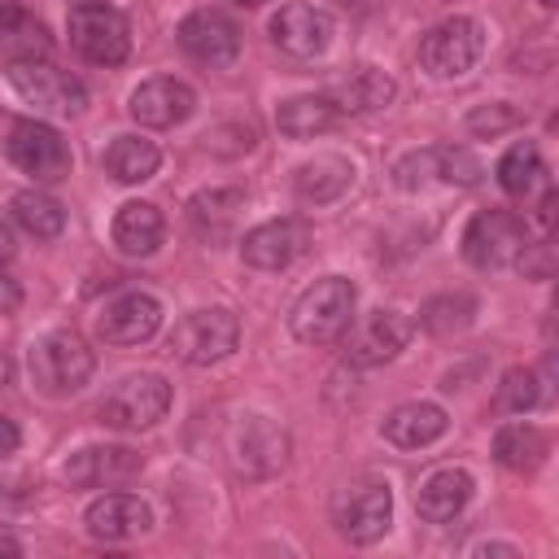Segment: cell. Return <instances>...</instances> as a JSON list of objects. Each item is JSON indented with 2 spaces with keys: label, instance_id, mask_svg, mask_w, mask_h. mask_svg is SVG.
<instances>
[{
  "label": "cell",
  "instance_id": "1",
  "mask_svg": "<svg viewBox=\"0 0 559 559\" xmlns=\"http://www.w3.org/2000/svg\"><path fill=\"white\" fill-rule=\"evenodd\" d=\"M354 306H358V288L345 275H323L293 301L288 328L301 345H332L354 323Z\"/></svg>",
  "mask_w": 559,
  "mask_h": 559
},
{
  "label": "cell",
  "instance_id": "2",
  "mask_svg": "<svg viewBox=\"0 0 559 559\" xmlns=\"http://www.w3.org/2000/svg\"><path fill=\"white\" fill-rule=\"evenodd\" d=\"M96 371V358L79 332H48L31 345V380L48 397H70L79 393Z\"/></svg>",
  "mask_w": 559,
  "mask_h": 559
},
{
  "label": "cell",
  "instance_id": "3",
  "mask_svg": "<svg viewBox=\"0 0 559 559\" xmlns=\"http://www.w3.org/2000/svg\"><path fill=\"white\" fill-rule=\"evenodd\" d=\"M170 411V384L157 371H135L122 376L105 402H100V424L114 432H144L153 424H162Z\"/></svg>",
  "mask_w": 559,
  "mask_h": 559
},
{
  "label": "cell",
  "instance_id": "4",
  "mask_svg": "<svg viewBox=\"0 0 559 559\" xmlns=\"http://www.w3.org/2000/svg\"><path fill=\"white\" fill-rule=\"evenodd\" d=\"M170 354L188 367H210L218 358H227L236 345H240V319L227 310V306H205V310H192L183 314L175 328H170Z\"/></svg>",
  "mask_w": 559,
  "mask_h": 559
},
{
  "label": "cell",
  "instance_id": "5",
  "mask_svg": "<svg viewBox=\"0 0 559 559\" xmlns=\"http://www.w3.org/2000/svg\"><path fill=\"white\" fill-rule=\"evenodd\" d=\"M66 31H70V48L92 66H118L131 52V26L109 0L105 4H74L66 17Z\"/></svg>",
  "mask_w": 559,
  "mask_h": 559
},
{
  "label": "cell",
  "instance_id": "6",
  "mask_svg": "<svg viewBox=\"0 0 559 559\" xmlns=\"http://www.w3.org/2000/svg\"><path fill=\"white\" fill-rule=\"evenodd\" d=\"M9 83L26 105L52 118H74L87 105V87L70 70H57L52 61H9Z\"/></svg>",
  "mask_w": 559,
  "mask_h": 559
},
{
  "label": "cell",
  "instance_id": "7",
  "mask_svg": "<svg viewBox=\"0 0 559 559\" xmlns=\"http://www.w3.org/2000/svg\"><path fill=\"white\" fill-rule=\"evenodd\" d=\"M4 153L9 162L31 175L35 183H57L70 175V144L61 140V131L52 122H39V118H22L9 127V140H4Z\"/></svg>",
  "mask_w": 559,
  "mask_h": 559
},
{
  "label": "cell",
  "instance_id": "8",
  "mask_svg": "<svg viewBox=\"0 0 559 559\" xmlns=\"http://www.w3.org/2000/svg\"><path fill=\"white\" fill-rule=\"evenodd\" d=\"M393 520V493L384 480H354L332 498V524L345 542L371 546L389 533Z\"/></svg>",
  "mask_w": 559,
  "mask_h": 559
},
{
  "label": "cell",
  "instance_id": "9",
  "mask_svg": "<svg viewBox=\"0 0 559 559\" xmlns=\"http://www.w3.org/2000/svg\"><path fill=\"white\" fill-rule=\"evenodd\" d=\"M485 52V26L476 17H445L419 39V66L432 79L467 74Z\"/></svg>",
  "mask_w": 559,
  "mask_h": 559
},
{
  "label": "cell",
  "instance_id": "10",
  "mask_svg": "<svg viewBox=\"0 0 559 559\" xmlns=\"http://www.w3.org/2000/svg\"><path fill=\"white\" fill-rule=\"evenodd\" d=\"M524 245H528L524 218L511 210H476L463 227V258L476 271H493V266L515 262V253Z\"/></svg>",
  "mask_w": 559,
  "mask_h": 559
},
{
  "label": "cell",
  "instance_id": "11",
  "mask_svg": "<svg viewBox=\"0 0 559 559\" xmlns=\"http://www.w3.org/2000/svg\"><path fill=\"white\" fill-rule=\"evenodd\" d=\"M411 332H415V323L406 314H397V310H371L358 328L354 323L345 328V336H341L345 341V358L354 367H380V362H389V358H397L406 349Z\"/></svg>",
  "mask_w": 559,
  "mask_h": 559
},
{
  "label": "cell",
  "instance_id": "12",
  "mask_svg": "<svg viewBox=\"0 0 559 559\" xmlns=\"http://www.w3.org/2000/svg\"><path fill=\"white\" fill-rule=\"evenodd\" d=\"M175 39H179V48H183L192 61H201V66H227V61H236V52H240V26H236V17H227L223 9H192V13L179 22Z\"/></svg>",
  "mask_w": 559,
  "mask_h": 559
},
{
  "label": "cell",
  "instance_id": "13",
  "mask_svg": "<svg viewBox=\"0 0 559 559\" xmlns=\"http://www.w3.org/2000/svg\"><path fill=\"white\" fill-rule=\"evenodd\" d=\"M310 249V227L301 218H271L258 223L253 231H245L240 240V258L253 271H284L293 266L301 253Z\"/></svg>",
  "mask_w": 559,
  "mask_h": 559
},
{
  "label": "cell",
  "instance_id": "14",
  "mask_svg": "<svg viewBox=\"0 0 559 559\" xmlns=\"http://www.w3.org/2000/svg\"><path fill=\"white\" fill-rule=\"evenodd\" d=\"M144 472V459L131 445H83L66 459L61 476L74 489H114Z\"/></svg>",
  "mask_w": 559,
  "mask_h": 559
},
{
  "label": "cell",
  "instance_id": "15",
  "mask_svg": "<svg viewBox=\"0 0 559 559\" xmlns=\"http://www.w3.org/2000/svg\"><path fill=\"white\" fill-rule=\"evenodd\" d=\"M332 17L323 13V9H314V4H280L275 13H271V39H275V48L280 52H288V57H297V61H310V57H319L328 44H332Z\"/></svg>",
  "mask_w": 559,
  "mask_h": 559
},
{
  "label": "cell",
  "instance_id": "16",
  "mask_svg": "<svg viewBox=\"0 0 559 559\" xmlns=\"http://www.w3.org/2000/svg\"><path fill=\"white\" fill-rule=\"evenodd\" d=\"M131 118L140 127H153V131H166V127H179L183 118H192L197 109V92L183 83V79H170V74H157V79H144L131 100H127Z\"/></svg>",
  "mask_w": 559,
  "mask_h": 559
},
{
  "label": "cell",
  "instance_id": "17",
  "mask_svg": "<svg viewBox=\"0 0 559 559\" xmlns=\"http://www.w3.org/2000/svg\"><path fill=\"white\" fill-rule=\"evenodd\" d=\"M162 328V301L153 293H122L96 314V336L105 345H140Z\"/></svg>",
  "mask_w": 559,
  "mask_h": 559
},
{
  "label": "cell",
  "instance_id": "18",
  "mask_svg": "<svg viewBox=\"0 0 559 559\" xmlns=\"http://www.w3.org/2000/svg\"><path fill=\"white\" fill-rule=\"evenodd\" d=\"M284 450H288V437L266 419V415H249L240 428H236V472L240 476H271L284 467Z\"/></svg>",
  "mask_w": 559,
  "mask_h": 559
},
{
  "label": "cell",
  "instance_id": "19",
  "mask_svg": "<svg viewBox=\"0 0 559 559\" xmlns=\"http://www.w3.org/2000/svg\"><path fill=\"white\" fill-rule=\"evenodd\" d=\"M83 524L100 542H131V537H140V533L153 528V511L135 493H105V498H96L87 507Z\"/></svg>",
  "mask_w": 559,
  "mask_h": 559
},
{
  "label": "cell",
  "instance_id": "20",
  "mask_svg": "<svg viewBox=\"0 0 559 559\" xmlns=\"http://www.w3.org/2000/svg\"><path fill=\"white\" fill-rule=\"evenodd\" d=\"M472 489H476L472 472H463V467H437V472L424 476V485L415 493V511L428 524H445V520H454L472 502Z\"/></svg>",
  "mask_w": 559,
  "mask_h": 559
},
{
  "label": "cell",
  "instance_id": "21",
  "mask_svg": "<svg viewBox=\"0 0 559 559\" xmlns=\"http://www.w3.org/2000/svg\"><path fill=\"white\" fill-rule=\"evenodd\" d=\"M0 52L9 61H48L52 35L26 4L0 0Z\"/></svg>",
  "mask_w": 559,
  "mask_h": 559
},
{
  "label": "cell",
  "instance_id": "22",
  "mask_svg": "<svg viewBox=\"0 0 559 559\" xmlns=\"http://www.w3.org/2000/svg\"><path fill=\"white\" fill-rule=\"evenodd\" d=\"M109 236H114L118 253H127V258H148V253H157V245L166 240V218H162V210H157L153 201H127V205H118Z\"/></svg>",
  "mask_w": 559,
  "mask_h": 559
},
{
  "label": "cell",
  "instance_id": "23",
  "mask_svg": "<svg viewBox=\"0 0 559 559\" xmlns=\"http://www.w3.org/2000/svg\"><path fill=\"white\" fill-rule=\"evenodd\" d=\"M354 188V162L341 153H319L314 162H301L293 175V192L306 205H328Z\"/></svg>",
  "mask_w": 559,
  "mask_h": 559
},
{
  "label": "cell",
  "instance_id": "24",
  "mask_svg": "<svg viewBox=\"0 0 559 559\" xmlns=\"http://www.w3.org/2000/svg\"><path fill=\"white\" fill-rule=\"evenodd\" d=\"M445 424L450 419H445V411L437 402H402V406H393L384 415L380 432H384V441H393L402 450H419V445H432L445 432Z\"/></svg>",
  "mask_w": 559,
  "mask_h": 559
},
{
  "label": "cell",
  "instance_id": "25",
  "mask_svg": "<svg viewBox=\"0 0 559 559\" xmlns=\"http://www.w3.org/2000/svg\"><path fill=\"white\" fill-rule=\"evenodd\" d=\"M546 454H550V437H546L537 424L515 419V424H502V428L493 432V459H498L507 472H515V476L537 472V467L546 463Z\"/></svg>",
  "mask_w": 559,
  "mask_h": 559
},
{
  "label": "cell",
  "instance_id": "26",
  "mask_svg": "<svg viewBox=\"0 0 559 559\" xmlns=\"http://www.w3.org/2000/svg\"><path fill=\"white\" fill-rule=\"evenodd\" d=\"M336 122H341V109H336L332 96H293L275 114V127L288 140H314V135L332 131Z\"/></svg>",
  "mask_w": 559,
  "mask_h": 559
},
{
  "label": "cell",
  "instance_id": "27",
  "mask_svg": "<svg viewBox=\"0 0 559 559\" xmlns=\"http://www.w3.org/2000/svg\"><path fill=\"white\" fill-rule=\"evenodd\" d=\"M9 218H13L26 236H35V240H57V236L66 231V210H61V201L48 197V192H39V188L13 192V197H9Z\"/></svg>",
  "mask_w": 559,
  "mask_h": 559
},
{
  "label": "cell",
  "instance_id": "28",
  "mask_svg": "<svg viewBox=\"0 0 559 559\" xmlns=\"http://www.w3.org/2000/svg\"><path fill=\"white\" fill-rule=\"evenodd\" d=\"M157 166H162V153H157V144L144 140V135H118V140L109 144V153H105V170H109L118 183H144V179L157 175Z\"/></svg>",
  "mask_w": 559,
  "mask_h": 559
},
{
  "label": "cell",
  "instance_id": "29",
  "mask_svg": "<svg viewBox=\"0 0 559 559\" xmlns=\"http://www.w3.org/2000/svg\"><path fill=\"white\" fill-rule=\"evenodd\" d=\"M240 205H245V192H240V188H210V192H197V197L188 201V218H192V227H197L201 236L218 240V236L231 231Z\"/></svg>",
  "mask_w": 559,
  "mask_h": 559
},
{
  "label": "cell",
  "instance_id": "30",
  "mask_svg": "<svg viewBox=\"0 0 559 559\" xmlns=\"http://www.w3.org/2000/svg\"><path fill=\"white\" fill-rule=\"evenodd\" d=\"M542 179H546V166H542V153H537L533 140H520V144H511V148L502 153V162H498V183H502L507 197H528Z\"/></svg>",
  "mask_w": 559,
  "mask_h": 559
},
{
  "label": "cell",
  "instance_id": "31",
  "mask_svg": "<svg viewBox=\"0 0 559 559\" xmlns=\"http://www.w3.org/2000/svg\"><path fill=\"white\" fill-rule=\"evenodd\" d=\"M393 79L384 74V70H358L332 100H336V109L341 114H376V109H384L389 100H393Z\"/></svg>",
  "mask_w": 559,
  "mask_h": 559
},
{
  "label": "cell",
  "instance_id": "32",
  "mask_svg": "<svg viewBox=\"0 0 559 559\" xmlns=\"http://www.w3.org/2000/svg\"><path fill=\"white\" fill-rule=\"evenodd\" d=\"M476 314V297L472 293H441V297H428L419 306V328L432 332V336H450V332H463Z\"/></svg>",
  "mask_w": 559,
  "mask_h": 559
},
{
  "label": "cell",
  "instance_id": "33",
  "mask_svg": "<svg viewBox=\"0 0 559 559\" xmlns=\"http://www.w3.org/2000/svg\"><path fill=\"white\" fill-rule=\"evenodd\" d=\"M537 397H542V389H537V371H528V367H511V371L502 376V384H498V406L511 411V415L533 411Z\"/></svg>",
  "mask_w": 559,
  "mask_h": 559
},
{
  "label": "cell",
  "instance_id": "34",
  "mask_svg": "<svg viewBox=\"0 0 559 559\" xmlns=\"http://www.w3.org/2000/svg\"><path fill=\"white\" fill-rule=\"evenodd\" d=\"M397 188H406V192H415V188H424V183H432V179H441V170H437V148H419V153H406L402 162H397Z\"/></svg>",
  "mask_w": 559,
  "mask_h": 559
},
{
  "label": "cell",
  "instance_id": "35",
  "mask_svg": "<svg viewBox=\"0 0 559 559\" xmlns=\"http://www.w3.org/2000/svg\"><path fill=\"white\" fill-rule=\"evenodd\" d=\"M437 170H441V183H476L480 179V162L467 153V148H437Z\"/></svg>",
  "mask_w": 559,
  "mask_h": 559
},
{
  "label": "cell",
  "instance_id": "36",
  "mask_svg": "<svg viewBox=\"0 0 559 559\" xmlns=\"http://www.w3.org/2000/svg\"><path fill=\"white\" fill-rule=\"evenodd\" d=\"M520 122V114L507 105V100H498V105H485V109H476L472 118H467V127L476 131V135H498V131H507V127H515Z\"/></svg>",
  "mask_w": 559,
  "mask_h": 559
},
{
  "label": "cell",
  "instance_id": "37",
  "mask_svg": "<svg viewBox=\"0 0 559 559\" xmlns=\"http://www.w3.org/2000/svg\"><path fill=\"white\" fill-rule=\"evenodd\" d=\"M515 266H520L528 280H550V266H555V258H550V240L524 245V249L515 253Z\"/></svg>",
  "mask_w": 559,
  "mask_h": 559
},
{
  "label": "cell",
  "instance_id": "38",
  "mask_svg": "<svg viewBox=\"0 0 559 559\" xmlns=\"http://www.w3.org/2000/svg\"><path fill=\"white\" fill-rule=\"evenodd\" d=\"M17 306H22V288H17V280L0 275V314H13Z\"/></svg>",
  "mask_w": 559,
  "mask_h": 559
},
{
  "label": "cell",
  "instance_id": "39",
  "mask_svg": "<svg viewBox=\"0 0 559 559\" xmlns=\"http://www.w3.org/2000/svg\"><path fill=\"white\" fill-rule=\"evenodd\" d=\"M17 445H22V432H17V424H13L9 415H0V459H4V454H13Z\"/></svg>",
  "mask_w": 559,
  "mask_h": 559
},
{
  "label": "cell",
  "instance_id": "40",
  "mask_svg": "<svg viewBox=\"0 0 559 559\" xmlns=\"http://www.w3.org/2000/svg\"><path fill=\"white\" fill-rule=\"evenodd\" d=\"M13 253H17L13 231H9V223H0V266H4V262H13Z\"/></svg>",
  "mask_w": 559,
  "mask_h": 559
},
{
  "label": "cell",
  "instance_id": "41",
  "mask_svg": "<svg viewBox=\"0 0 559 559\" xmlns=\"http://www.w3.org/2000/svg\"><path fill=\"white\" fill-rule=\"evenodd\" d=\"M476 555H515V546H502V542H485V546H476Z\"/></svg>",
  "mask_w": 559,
  "mask_h": 559
},
{
  "label": "cell",
  "instance_id": "42",
  "mask_svg": "<svg viewBox=\"0 0 559 559\" xmlns=\"http://www.w3.org/2000/svg\"><path fill=\"white\" fill-rule=\"evenodd\" d=\"M17 550H22L17 542H9V537H0V555H17Z\"/></svg>",
  "mask_w": 559,
  "mask_h": 559
},
{
  "label": "cell",
  "instance_id": "43",
  "mask_svg": "<svg viewBox=\"0 0 559 559\" xmlns=\"http://www.w3.org/2000/svg\"><path fill=\"white\" fill-rule=\"evenodd\" d=\"M74 4H105V0H74ZM74 4H70V9H74Z\"/></svg>",
  "mask_w": 559,
  "mask_h": 559
},
{
  "label": "cell",
  "instance_id": "44",
  "mask_svg": "<svg viewBox=\"0 0 559 559\" xmlns=\"http://www.w3.org/2000/svg\"><path fill=\"white\" fill-rule=\"evenodd\" d=\"M4 371H9V367H4V358H0V380H4Z\"/></svg>",
  "mask_w": 559,
  "mask_h": 559
},
{
  "label": "cell",
  "instance_id": "45",
  "mask_svg": "<svg viewBox=\"0 0 559 559\" xmlns=\"http://www.w3.org/2000/svg\"><path fill=\"white\" fill-rule=\"evenodd\" d=\"M236 4H262V0H236Z\"/></svg>",
  "mask_w": 559,
  "mask_h": 559
},
{
  "label": "cell",
  "instance_id": "46",
  "mask_svg": "<svg viewBox=\"0 0 559 559\" xmlns=\"http://www.w3.org/2000/svg\"><path fill=\"white\" fill-rule=\"evenodd\" d=\"M542 4H546V9H550V4H555V0H542Z\"/></svg>",
  "mask_w": 559,
  "mask_h": 559
}]
</instances>
